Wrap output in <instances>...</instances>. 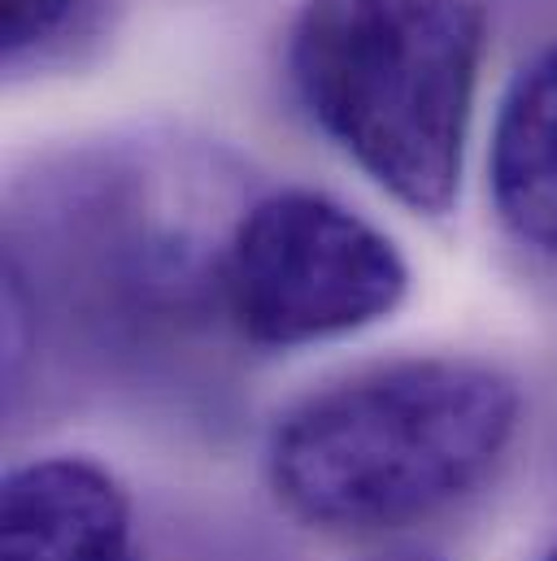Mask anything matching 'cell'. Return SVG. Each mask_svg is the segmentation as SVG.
Wrapping results in <instances>:
<instances>
[{
  "label": "cell",
  "instance_id": "obj_4",
  "mask_svg": "<svg viewBox=\"0 0 557 561\" xmlns=\"http://www.w3.org/2000/svg\"><path fill=\"white\" fill-rule=\"evenodd\" d=\"M132 496L92 457H35L0 483L4 561H114L127 549Z\"/></svg>",
  "mask_w": 557,
  "mask_h": 561
},
{
  "label": "cell",
  "instance_id": "obj_9",
  "mask_svg": "<svg viewBox=\"0 0 557 561\" xmlns=\"http://www.w3.org/2000/svg\"><path fill=\"white\" fill-rule=\"evenodd\" d=\"M114 561H139L136 553H123V558H114Z\"/></svg>",
  "mask_w": 557,
  "mask_h": 561
},
{
  "label": "cell",
  "instance_id": "obj_1",
  "mask_svg": "<svg viewBox=\"0 0 557 561\" xmlns=\"http://www.w3.org/2000/svg\"><path fill=\"white\" fill-rule=\"evenodd\" d=\"M523 419L519 383L475 357H397L283 410L275 501L318 531H401L475 496Z\"/></svg>",
  "mask_w": 557,
  "mask_h": 561
},
{
  "label": "cell",
  "instance_id": "obj_8",
  "mask_svg": "<svg viewBox=\"0 0 557 561\" xmlns=\"http://www.w3.org/2000/svg\"><path fill=\"white\" fill-rule=\"evenodd\" d=\"M541 561H557V545H554V549H549V553H545Z\"/></svg>",
  "mask_w": 557,
  "mask_h": 561
},
{
  "label": "cell",
  "instance_id": "obj_5",
  "mask_svg": "<svg viewBox=\"0 0 557 561\" xmlns=\"http://www.w3.org/2000/svg\"><path fill=\"white\" fill-rule=\"evenodd\" d=\"M488 192L519 244L557 257V44L514 75L497 110Z\"/></svg>",
  "mask_w": 557,
  "mask_h": 561
},
{
  "label": "cell",
  "instance_id": "obj_6",
  "mask_svg": "<svg viewBox=\"0 0 557 561\" xmlns=\"http://www.w3.org/2000/svg\"><path fill=\"white\" fill-rule=\"evenodd\" d=\"M75 13V0H0V53L9 61L48 44Z\"/></svg>",
  "mask_w": 557,
  "mask_h": 561
},
{
  "label": "cell",
  "instance_id": "obj_7",
  "mask_svg": "<svg viewBox=\"0 0 557 561\" xmlns=\"http://www.w3.org/2000/svg\"><path fill=\"white\" fill-rule=\"evenodd\" d=\"M371 561H444L440 553H427V549H397V553H379Z\"/></svg>",
  "mask_w": 557,
  "mask_h": 561
},
{
  "label": "cell",
  "instance_id": "obj_3",
  "mask_svg": "<svg viewBox=\"0 0 557 561\" xmlns=\"http://www.w3.org/2000/svg\"><path fill=\"white\" fill-rule=\"evenodd\" d=\"M214 291L231 331L258 348H300L384 322L410 291L393 236L314 187L249 205L218 262Z\"/></svg>",
  "mask_w": 557,
  "mask_h": 561
},
{
  "label": "cell",
  "instance_id": "obj_2",
  "mask_svg": "<svg viewBox=\"0 0 557 561\" xmlns=\"http://www.w3.org/2000/svg\"><path fill=\"white\" fill-rule=\"evenodd\" d=\"M484 48L479 0H305L287 31V79L366 179L440 218L462 187Z\"/></svg>",
  "mask_w": 557,
  "mask_h": 561
}]
</instances>
